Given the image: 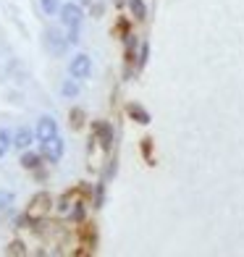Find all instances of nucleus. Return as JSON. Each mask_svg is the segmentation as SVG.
<instances>
[{
	"label": "nucleus",
	"instance_id": "nucleus-4",
	"mask_svg": "<svg viewBox=\"0 0 244 257\" xmlns=\"http://www.w3.org/2000/svg\"><path fill=\"white\" fill-rule=\"evenodd\" d=\"M45 45H48V48H50L53 53H63V50H66V48H68V45H71V42L61 37V29L50 27L48 32H45Z\"/></svg>",
	"mask_w": 244,
	"mask_h": 257
},
{
	"label": "nucleus",
	"instance_id": "nucleus-12",
	"mask_svg": "<svg viewBox=\"0 0 244 257\" xmlns=\"http://www.w3.org/2000/svg\"><path fill=\"white\" fill-rule=\"evenodd\" d=\"M42 11H45L48 16L58 14V11H61V0H42Z\"/></svg>",
	"mask_w": 244,
	"mask_h": 257
},
{
	"label": "nucleus",
	"instance_id": "nucleus-14",
	"mask_svg": "<svg viewBox=\"0 0 244 257\" xmlns=\"http://www.w3.org/2000/svg\"><path fill=\"white\" fill-rule=\"evenodd\" d=\"M61 92H63L66 97H76V95H79V84H76V81H63Z\"/></svg>",
	"mask_w": 244,
	"mask_h": 257
},
{
	"label": "nucleus",
	"instance_id": "nucleus-10",
	"mask_svg": "<svg viewBox=\"0 0 244 257\" xmlns=\"http://www.w3.org/2000/svg\"><path fill=\"white\" fill-rule=\"evenodd\" d=\"M40 155H34V153H27V155H21V166H24L27 171H34V168H37L40 166Z\"/></svg>",
	"mask_w": 244,
	"mask_h": 257
},
{
	"label": "nucleus",
	"instance_id": "nucleus-8",
	"mask_svg": "<svg viewBox=\"0 0 244 257\" xmlns=\"http://www.w3.org/2000/svg\"><path fill=\"white\" fill-rule=\"evenodd\" d=\"M126 110H129V115H132V118H134L137 123H150V113H147V110H142L139 105H129Z\"/></svg>",
	"mask_w": 244,
	"mask_h": 257
},
{
	"label": "nucleus",
	"instance_id": "nucleus-16",
	"mask_svg": "<svg viewBox=\"0 0 244 257\" xmlns=\"http://www.w3.org/2000/svg\"><path fill=\"white\" fill-rule=\"evenodd\" d=\"M81 115H84V113H81L79 108H74V110H71V118H74L71 123H74V128H79V126H81Z\"/></svg>",
	"mask_w": 244,
	"mask_h": 257
},
{
	"label": "nucleus",
	"instance_id": "nucleus-9",
	"mask_svg": "<svg viewBox=\"0 0 244 257\" xmlns=\"http://www.w3.org/2000/svg\"><path fill=\"white\" fill-rule=\"evenodd\" d=\"M48 205H50V197L48 194H40V197H34V202H32V207H29V215H34L37 210H48Z\"/></svg>",
	"mask_w": 244,
	"mask_h": 257
},
{
	"label": "nucleus",
	"instance_id": "nucleus-7",
	"mask_svg": "<svg viewBox=\"0 0 244 257\" xmlns=\"http://www.w3.org/2000/svg\"><path fill=\"white\" fill-rule=\"evenodd\" d=\"M32 139H34V134L29 132V128H19V134H16V142H14V145H16L19 150H27V147L32 145Z\"/></svg>",
	"mask_w": 244,
	"mask_h": 257
},
{
	"label": "nucleus",
	"instance_id": "nucleus-6",
	"mask_svg": "<svg viewBox=\"0 0 244 257\" xmlns=\"http://www.w3.org/2000/svg\"><path fill=\"white\" fill-rule=\"evenodd\" d=\"M95 134H97V139H100V145L105 147V150H110V145H113V128H110V123L97 121V123H95Z\"/></svg>",
	"mask_w": 244,
	"mask_h": 257
},
{
	"label": "nucleus",
	"instance_id": "nucleus-13",
	"mask_svg": "<svg viewBox=\"0 0 244 257\" xmlns=\"http://www.w3.org/2000/svg\"><path fill=\"white\" fill-rule=\"evenodd\" d=\"M11 205H14V192L0 189V210H8Z\"/></svg>",
	"mask_w": 244,
	"mask_h": 257
},
{
	"label": "nucleus",
	"instance_id": "nucleus-2",
	"mask_svg": "<svg viewBox=\"0 0 244 257\" xmlns=\"http://www.w3.org/2000/svg\"><path fill=\"white\" fill-rule=\"evenodd\" d=\"M42 155L45 158H48V160H61L63 158V139L61 137H50V139H45V142H42Z\"/></svg>",
	"mask_w": 244,
	"mask_h": 257
},
{
	"label": "nucleus",
	"instance_id": "nucleus-17",
	"mask_svg": "<svg viewBox=\"0 0 244 257\" xmlns=\"http://www.w3.org/2000/svg\"><path fill=\"white\" fill-rule=\"evenodd\" d=\"M11 254H19V252H24V244H21V241H14V244H11V249H8Z\"/></svg>",
	"mask_w": 244,
	"mask_h": 257
},
{
	"label": "nucleus",
	"instance_id": "nucleus-15",
	"mask_svg": "<svg viewBox=\"0 0 244 257\" xmlns=\"http://www.w3.org/2000/svg\"><path fill=\"white\" fill-rule=\"evenodd\" d=\"M8 147H11V134L6 132V128H0V158L8 153Z\"/></svg>",
	"mask_w": 244,
	"mask_h": 257
},
{
	"label": "nucleus",
	"instance_id": "nucleus-3",
	"mask_svg": "<svg viewBox=\"0 0 244 257\" xmlns=\"http://www.w3.org/2000/svg\"><path fill=\"white\" fill-rule=\"evenodd\" d=\"M71 76L74 79H87L89 74H92V61H89V55H84V53H79L74 61H71Z\"/></svg>",
	"mask_w": 244,
	"mask_h": 257
},
{
	"label": "nucleus",
	"instance_id": "nucleus-11",
	"mask_svg": "<svg viewBox=\"0 0 244 257\" xmlns=\"http://www.w3.org/2000/svg\"><path fill=\"white\" fill-rule=\"evenodd\" d=\"M129 8H132V14H134L137 19H145V16H147V11H145V3H142V0H129Z\"/></svg>",
	"mask_w": 244,
	"mask_h": 257
},
{
	"label": "nucleus",
	"instance_id": "nucleus-5",
	"mask_svg": "<svg viewBox=\"0 0 244 257\" xmlns=\"http://www.w3.org/2000/svg\"><path fill=\"white\" fill-rule=\"evenodd\" d=\"M37 139L40 142H45V139H50V137H55L58 134V123H55V118H50V115H45V118H40L37 121Z\"/></svg>",
	"mask_w": 244,
	"mask_h": 257
},
{
	"label": "nucleus",
	"instance_id": "nucleus-1",
	"mask_svg": "<svg viewBox=\"0 0 244 257\" xmlns=\"http://www.w3.org/2000/svg\"><path fill=\"white\" fill-rule=\"evenodd\" d=\"M61 19H63V27L68 29L66 40L71 42V45H76V42H79V27H81V19H84L81 8H79V6H74V3L61 6Z\"/></svg>",
	"mask_w": 244,
	"mask_h": 257
}]
</instances>
